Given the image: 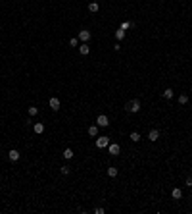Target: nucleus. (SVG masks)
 Masks as SVG:
<instances>
[{
	"instance_id": "1",
	"label": "nucleus",
	"mask_w": 192,
	"mask_h": 214,
	"mask_svg": "<svg viewBox=\"0 0 192 214\" xmlns=\"http://www.w3.org/2000/svg\"><path fill=\"white\" fill-rule=\"evenodd\" d=\"M140 100H138V98H133V100H129L127 104H125V110L129 112V114H137L138 110H140Z\"/></svg>"
},
{
	"instance_id": "2",
	"label": "nucleus",
	"mask_w": 192,
	"mask_h": 214,
	"mask_svg": "<svg viewBox=\"0 0 192 214\" xmlns=\"http://www.w3.org/2000/svg\"><path fill=\"white\" fill-rule=\"evenodd\" d=\"M108 145H110V137H106V135L96 137V147H98V149H106Z\"/></svg>"
},
{
	"instance_id": "3",
	"label": "nucleus",
	"mask_w": 192,
	"mask_h": 214,
	"mask_svg": "<svg viewBox=\"0 0 192 214\" xmlns=\"http://www.w3.org/2000/svg\"><path fill=\"white\" fill-rule=\"evenodd\" d=\"M96 126H98V127H108V126H110L108 116H106V114H100V116L96 118Z\"/></svg>"
},
{
	"instance_id": "4",
	"label": "nucleus",
	"mask_w": 192,
	"mask_h": 214,
	"mask_svg": "<svg viewBox=\"0 0 192 214\" xmlns=\"http://www.w3.org/2000/svg\"><path fill=\"white\" fill-rule=\"evenodd\" d=\"M90 37H92V35H90V31H87V29H81V31H79V41H81V42H88V41H90Z\"/></svg>"
},
{
	"instance_id": "5",
	"label": "nucleus",
	"mask_w": 192,
	"mask_h": 214,
	"mask_svg": "<svg viewBox=\"0 0 192 214\" xmlns=\"http://www.w3.org/2000/svg\"><path fill=\"white\" fill-rule=\"evenodd\" d=\"M108 150H110L111 156H117V154L121 153V147H119L117 143H110V145H108Z\"/></svg>"
},
{
	"instance_id": "6",
	"label": "nucleus",
	"mask_w": 192,
	"mask_h": 214,
	"mask_svg": "<svg viewBox=\"0 0 192 214\" xmlns=\"http://www.w3.org/2000/svg\"><path fill=\"white\" fill-rule=\"evenodd\" d=\"M48 104H50V108H52L54 112H58V110H60V98H58V97H50Z\"/></svg>"
},
{
	"instance_id": "7",
	"label": "nucleus",
	"mask_w": 192,
	"mask_h": 214,
	"mask_svg": "<svg viewBox=\"0 0 192 214\" xmlns=\"http://www.w3.org/2000/svg\"><path fill=\"white\" fill-rule=\"evenodd\" d=\"M158 139H160V131H158V129H150V133H148V141L156 143Z\"/></svg>"
},
{
	"instance_id": "8",
	"label": "nucleus",
	"mask_w": 192,
	"mask_h": 214,
	"mask_svg": "<svg viewBox=\"0 0 192 214\" xmlns=\"http://www.w3.org/2000/svg\"><path fill=\"white\" fill-rule=\"evenodd\" d=\"M8 158L12 160V162H18V160H19V150H18V149H12V150L8 153Z\"/></svg>"
},
{
	"instance_id": "9",
	"label": "nucleus",
	"mask_w": 192,
	"mask_h": 214,
	"mask_svg": "<svg viewBox=\"0 0 192 214\" xmlns=\"http://www.w3.org/2000/svg\"><path fill=\"white\" fill-rule=\"evenodd\" d=\"M171 197H173L175 201L183 199V189H179V187H173V191H171Z\"/></svg>"
},
{
	"instance_id": "10",
	"label": "nucleus",
	"mask_w": 192,
	"mask_h": 214,
	"mask_svg": "<svg viewBox=\"0 0 192 214\" xmlns=\"http://www.w3.org/2000/svg\"><path fill=\"white\" fill-rule=\"evenodd\" d=\"M79 52H81V56H87L88 52H90V47H88L87 42H83L81 47H79Z\"/></svg>"
},
{
	"instance_id": "11",
	"label": "nucleus",
	"mask_w": 192,
	"mask_h": 214,
	"mask_svg": "<svg viewBox=\"0 0 192 214\" xmlns=\"http://www.w3.org/2000/svg\"><path fill=\"white\" fill-rule=\"evenodd\" d=\"M33 129H35V133H37V135L44 133V124H35V126H33Z\"/></svg>"
},
{
	"instance_id": "12",
	"label": "nucleus",
	"mask_w": 192,
	"mask_h": 214,
	"mask_svg": "<svg viewBox=\"0 0 192 214\" xmlns=\"http://www.w3.org/2000/svg\"><path fill=\"white\" fill-rule=\"evenodd\" d=\"M98 10H100V6H98V2H90V4H88V12H92V14H96Z\"/></svg>"
},
{
	"instance_id": "13",
	"label": "nucleus",
	"mask_w": 192,
	"mask_h": 214,
	"mask_svg": "<svg viewBox=\"0 0 192 214\" xmlns=\"http://www.w3.org/2000/svg\"><path fill=\"white\" fill-rule=\"evenodd\" d=\"M129 139L133 141V143H138V141H140V133H138V131H133V133L129 135Z\"/></svg>"
},
{
	"instance_id": "14",
	"label": "nucleus",
	"mask_w": 192,
	"mask_h": 214,
	"mask_svg": "<svg viewBox=\"0 0 192 214\" xmlns=\"http://www.w3.org/2000/svg\"><path fill=\"white\" fill-rule=\"evenodd\" d=\"M88 135H90V137H98V126H90L88 127Z\"/></svg>"
},
{
	"instance_id": "15",
	"label": "nucleus",
	"mask_w": 192,
	"mask_h": 214,
	"mask_svg": "<svg viewBox=\"0 0 192 214\" xmlns=\"http://www.w3.org/2000/svg\"><path fill=\"white\" fill-rule=\"evenodd\" d=\"M115 39H117V41H123V39H125V31H123L121 27L115 31Z\"/></svg>"
},
{
	"instance_id": "16",
	"label": "nucleus",
	"mask_w": 192,
	"mask_h": 214,
	"mask_svg": "<svg viewBox=\"0 0 192 214\" xmlns=\"http://www.w3.org/2000/svg\"><path fill=\"white\" fill-rule=\"evenodd\" d=\"M73 156H75V154H73V150H71V149H65V150H64V158H65V160H71Z\"/></svg>"
},
{
	"instance_id": "17",
	"label": "nucleus",
	"mask_w": 192,
	"mask_h": 214,
	"mask_svg": "<svg viewBox=\"0 0 192 214\" xmlns=\"http://www.w3.org/2000/svg\"><path fill=\"white\" fill-rule=\"evenodd\" d=\"M108 176H110V177H115V176H117V168H115V166H110V168H108Z\"/></svg>"
},
{
	"instance_id": "18",
	"label": "nucleus",
	"mask_w": 192,
	"mask_h": 214,
	"mask_svg": "<svg viewBox=\"0 0 192 214\" xmlns=\"http://www.w3.org/2000/svg\"><path fill=\"white\" fill-rule=\"evenodd\" d=\"M163 98H167V100L173 98V89H165V91H163Z\"/></svg>"
},
{
	"instance_id": "19",
	"label": "nucleus",
	"mask_w": 192,
	"mask_h": 214,
	"mask_svg": "<svg viewBox=\"0 0 192 214\" xmlns=\"http://www.w3.org/2000/svg\"><path fill=\"white\" fill-rule=\"evenodd\" d=\"M188 102V95H179V104H186Z\"/></svg>"
},
{
	"instance_id": "20",
	"label": "nucleus",
	"mask_w": 192,
	"mask_h": 214,
	"mask_svg": "<svg viewBox=\"0 0 192 214\" xmlns=\"http://www.w3.org/2000/svg\"><path fill=\"white\" fill-rule=\"evenodd\" d=\"M60 172H62V176H67V174L71 172V168H69V166H62V168H60Z\"/></svg>"
},
{
	"instance_id": "21",
	"label": "nucleus",
	"mask_w": 192,
	"mask_h": 214,
	"mask_svg": "<svg viewBox=\"0 0 192 214\" xmlns=\"http://www.w3.org/2000/svg\"><path fill=\"white\" fill-rule=\"evenodd\" d=\"M39 114V108L37 106H29V116H37Z\"/></svg>"
},
{
	"instance_id": "22",
	"label": "nucleus",
	"mask_w": 192,
	"mask_h": 214,
	"mask_svg": "<svg viewBox=\"0 0 192 214\" xmlns=\"http://www.w3.org/2000/svg\"><path fill=\"white\" fill-rule=\"evenodd\" d=\"M77 44H79V39H69V47H77Z\"/></svg>"
},
{
	"instance_id": "23",
	"label": "nucleus",
	"mask_w": 192,
	"mask_h": 214,
	"mask_svg": "<svg viewBox=\"0 0 192 214\" xmlns=\"http://www.w3.org/2000/svg\"><path fill=\"white\" fill-rule=\"evenodd\" d=\"M114 50H115V52L121 50V44H119V42H115V44H114Z\"/></svg>"
},
{
	"instance_id": "24",
	"label": "nucleus",
	"mask_w": 192,
	"mask_h": 214,
	"mask_svg": "<svg viewBox=\"0 0 192 214\" xmlns=\"http://www.w3.org/2000/svg\"><path fill=\"white\" fill-rule=\"evenodd\" d=\"M186 185H188V187H192V177H186Z\"/></svg>"
},
{
	"instance_id": "25",
	"label": "nucleus",
	"mask_w": 192,
	"mask_h": 214,
	"mask_svg": "<svg viewBox=\"0 0 192 214\" xmlns=\"http://www.w3.org/2000/svg\"><path fill=\"white\" fill-rule=\"evenodd\" d=\"M190 172H192V168H190Z\"/></svg>"
}]
</instances>
